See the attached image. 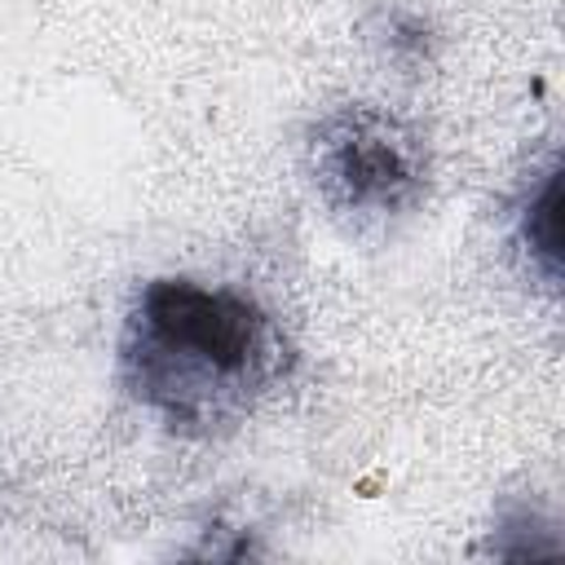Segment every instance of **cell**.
Instances as JSON below:
<instances>
[{"instance_id":"3957f363","label":"cell","mask_w":565,"mask_h":565,"mask_svg":"<svg viewBox=\"0 0 565 565\" xmlns=\"http://www.w3.org/2000/svg\"><path fill=\"white\" fill-rule=\"evenodd\" d=\"M556 207H561V172H556V163H547V172L539 177V185L525 194V203H521V216H516V234H521V247L539 260V269H543V278L547 282H556V265H561V216H556Z\"/></svg>"},{"instance_id":"7a4b0ae2","label":"cell","mask_w":565,"mask_h":565,"mask_svg":"<svg viewBox=\"0 0 565 565\" xmlns=\"http://www.w3.org/2000/svg\"><path fill=\"white\" fill-rule=\"evenodd\" d=\"M305 154L318 199L353 225L397 221L428 194L424 137L371 102H344L327 110L313 124Z\"/></svg>"},{"instance_id":"6da1fadb","label":"cell","mask_w":565,"mask_h":565,"mask_svg":"<svg viewBox=\"0 0 565 565\" xmlns=\"http://www.w3.org/2000/svg\"><path fill=\"white\" fill-rule=\"evenodd\" d=\"M291 344L247 291L199 278H150L119 327L124 393L181 437L238 428L287 375Z\"/></svg>"}]
</instances>
